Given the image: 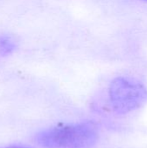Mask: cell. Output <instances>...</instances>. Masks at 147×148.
<instances>
[{
    "mask_svg": "<svg viewBox=\"0 0 147 148\" xmlns=\"http://www.w3.org/2000/svg\"><path fill=\"white\" fill-rule=\"evenodd\" d=\"M110 100L117 113L126 114L140 108L146 101V90L139 85L120 79L111 86Z\"/></svg>",
    "mask_w": 147,
    "mask_h": 148,
    "instance_id": "obj_2",
    "label": "cell"
},
{
    "mask_svg": "<svg viewBox=\"0 0 147 148\" xmlns=\"http://www.w3.org/2000/svg\"><path fill=\"white\" fill-rule=\"evenodd\" d=\"M4 148H24V147H4Z\"/></svg>",
    "mask_w": 147,
    "mask_h": 148,
    "instance_id": "obj_3",
    "label": "cell"
},
{
    "mask_svg": "<svg viewBox=\"0 0 147 148\" xmlns=\"http://www.w3.org/2000/svg\"><path fill=\"white\" fill-rule=\"evenodd\" d=\"M98 138L96 127L85 122L47 129L37 136V141L46 148H92Z\"/></svg>",
    "mask_w": 147,
    "mask_h": 148,
    "instance_id": "obj_1",
    "label": "cell"
}]
</instances>
